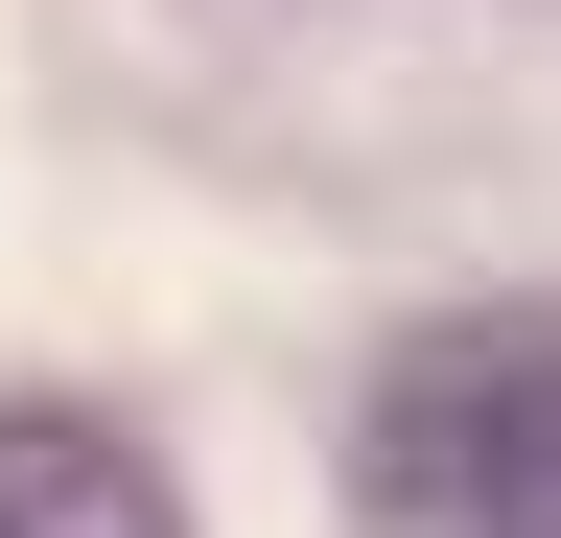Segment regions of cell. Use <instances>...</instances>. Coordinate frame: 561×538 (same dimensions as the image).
Wrapping results in <instances>:
<instances>
[{
	"mask_svg": "<svg viewBox=\"0 0 561 538\" xmlns=\"http://www.w3.org/2000/svg\"><path fill=\"white\" fill-rule=\"evenodd\" d=\"M351 515L375 538H561V305L421 328L351 422Z\"/></svg>",
	"mask_w": 561,
	"mask_h": 538,
	"instance_id": "obj_1",
	"label": "cell"
},
{
	"mask_svg": "<svg viewBox=\"0 0 561 538\" xmlns=\"http://www.w3.org/2000/svg\"><path fill=\"white\" fill-rule=\"evenodd\" d=\"M0 538H187L117 422H0Z\"/></svg>",
	"mask_w": 561,
	"mask_h": 538,
	"instance_id": "obj_2",
	"label": "cell"
}]
</instances>
